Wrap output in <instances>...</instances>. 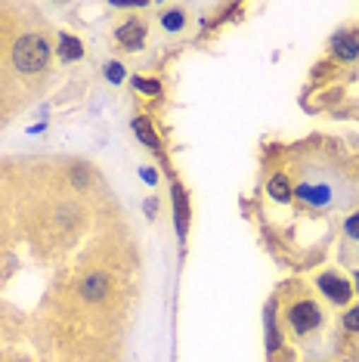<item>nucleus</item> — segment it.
<instances>
[{
    "label": "nucleus",
    "instance_id": "3",
    "mask_svg": "<svg viewBox=\"0 0 359 362\" xmlns=\"http://www.w3.org/2000/svg\"><path fill=\"white\" fill-rule=\"evenodd\" d=\"M285 322L291 325V332L298 337H307L322 325V310L313 298H295L285 307Z\"/></svg>",
    "mask_w": 359,
    "mask_h": 362
},
{
    "label": "nucleus",
    "instance_id": "6",
    "mask_svg": "<svg viewBox=\"0 0 359 362\" xmlns=\"http://www.w3.org/2000/svg\"><path fill=\"white\" fill-rule=\"evenodd\" d=\"M174 217H177V233L183 238L186 229H189V199H186V189L180 183L174 186Z\"/></svg>",
    "mask_w": 359,
    "mask_h": 362
},
{
    "label": "nucleus",
    "instance_id": "8",
    "mask_svg": "<svg viewBox=\"0 0 359 362\" xmlns=\"http://www.w3.org/2000/svg\"><path fill=\"white\" fill-rule=\"evenodd\" d=\"M331 53L338 56V59H356L359 56V37L356 35H338L331 40Z\"/></svg>",
    "mask_w": 359,
    "mask_h": 362
},
{
    "label": "nucleus",
    "instance_id": "14",
    "mask_svg": "<svg viewBox=\"0 0 359 362\" xmlns=\"http://www.w3.org/2000/svg\"><path fill=\"white\" fill-rule=\"evenodd\" d=\"M344 328L347 332H359V303L344 313Z\"/></svg>",
    "mask_w": 359,
    "mask_h": 362
},
{
    "label": "nucleus",
    "instance_id": "13",
    "mask_svg": "<svg viewBox=\"0 0 359 362\" xmlns=\"http://www.w3.org/2000/svg\"><path fill=\"white\" fill-rule=\"evenodd\" d=\"M134 87H136V90H143V93H149V96H158V93H161V84H158V81L134 78Z\"/></svg>",
    "mask_w": 359,
    "mask_h": 362
},
{
    "label": "nucleus",
    "instance_id": "20",
    "mask_svg": "<svg viewBox=\"0 0 359 362\" xmlns=\"http://www.w3.org/2000/svg\"><path fill=\"white\" fill-rule=\"evenodd\" d=\"M0 202H4V195H0Z\"/></svg>",
    "mask_w": 359,
    "mask_h": 362
},
{
    "label": "nucleus",
    "instance_id": "4",
    "mask_svg": "<svg viewBox=\"0 0 359 362\" xmlns=\"http://www.w3.org/2000/svg\"><path fill=\"white\" fill-rule=\"evenodd\" d=\"M115 40L124 47V50H143V44H146V19L130 16L127 22H121V25L115 28Z\"/></svg>",
    "mask_w": 359,
    "mask_h": 362
},
{
    "label": "nucleus",
    "instance_id": "1",
    "mask_svg": "<svg viewBox=\"0 0 359 362\" xmlns=\"http://www.w3.org/2000/svg\"><path fill=\"white\" fill-rule=\"evenodd\" d=\"M127 269L112 248H100L69 273L59 294V313L71 319H115L127 303Z\"/></svg>",
    "mask_w": 359,
    "mask_h": 362
},
{
    "label": "nucleus",
    "instance_id": "7",
    "mask_svg": "<svg viewBox=\"0 0 359 362\" xmlns=\"http://www.w3.org/2000/svg\"><path fill=\"white\" fill-rule=\"evenodd\" d=\"M134 134L140 136V143L146 146V149L161 152V139H158V134H155V127H152V121L146 118V115H136V118H134Z\"/></svg>",
    "mask_w": 359,
    "mask_h": 362
},
{
    "label": "nucleus",
    "instance_id": "19",
    "mask_svg": "<svg viewBox=\"0 0 359 362\" xmlns=\"http://www.w3.org/2000/svg\"><path fill=\"white\" fill-rule=\"evenodd\" d=\"M356 294H359V269H356Z\"/></svg>",
    "mask_w": 359,
    "mask_h": 362
},
{
    "label": "nucleus",
    "instance_id": "15",
    "mask_svg": "<svg viewBox=\"0 0 359 362\" xmlns=\"http://www.w3.org/2000/svg\"><path fill=\"white\" fill-rule=\"evenodd\" d=\"M344 233L350 238H359V214H350V217L344 220Z\"/></svg>",
    "mask_w": 359,
    "mask_h": 362
},
{
    "label": "nucleus",
    "instance_id": "18",
    "mask_svg": "<svg viewBox=\"0 0 359 362\" xmlns=\"http://www.w3.org/2000/svg\"><path fill=\"white\" fill-rule=\"evenodd\" d=\"M143 177H146V180H149V183H155V180H158V177H155V174H152V168H143Z\"/></svg>",
    "mask_w": 359,
    "mask_h": 362
},
{
    "label": "nucleus",
    "instance_id": "2",
    "mask_svg": "<svg viewBox=\"0 0 359 362\" xmlns=\"http://www.w3.org/2000/svg\"><path fill=\"white\" fill-rule=\"evenodd\" d=\"M50 40H47L40 31H25V35L13 37L10 44V65L19 78H37L47 71L50 65Z\"/></svg>",
    "mask_w": 359,
    "mask_h": 362
},
{
    "label": "nucleus",
    "instance_id": "11",
    "mask_svg": "<svg viewBox=\"0 0 359 362\" xmlns=\"http://www.w3.org/2000/svg\"><path fill=\"white\" fill-rule=\"evenodd\" d=\"M161 28L165 31H183L186 28V10H167L165 16H161Z\"/></svg>",
    "mask_w": 359,
    "mask_h": 362
},
{
    "label": "nucleus",
    "instance_id": "5",
    "mask_svg": "<svg viewBox=\"0 0 359 362\" xmlns=\"http://www.w3.org/2000/svg\"><path fill=\"white\" fill-rule=\"evenodd\" d=\"M316 282H319L325 298H329L331 303H338V307H347L350 298H353V288H350V282H347V279H341L338 273H322Z\"/></svg>",
    "mask_w": 359,
    "mask_h": 362
},
{
    "label": "nucleus",
    "instance_id": "12",
    "mask_svg": "<svg viewBox=\"0 0 359 362\" xmlns=\"http://www.w3.org/2000/svg\"><path fill=\"white\" fill-rule=\"evenodd\" d=\"M266 192L273 195L276 202H288V199H291V186H288V180H285V177H279V174H276L273 180H269Z\"/></svg>",
    "mask_w": 359,
    "mask_h": 362
},
{
    "label": "nucleus",
    "instance_id": "17",
    "mask_svg": "<svg viewBox=\"0 0 359 362\" xmlns=\"http://www.w3.org/2000/svg\"><path fill=\"white\" fill-rule=\"evenodd\" d=\"M146 214H149V217H155V214H158V202H146Z\"/></svg>",
    "mask_w": 359,
    "mask_h": 362
},
{
    "label": "nucleus",
    "instance_id": "9",
    "mask_svg": "<svg viewBox=\"0 0 359 362\" xmlns=\"http://www.w3.org/2000/svg\"><path fill=\"white\" fill-rule=\"evenodd\" d=\"M282 347V332L276 325V303H266V350L276 353Z\"/></svg>",
    "mask_w": 359,
    "mask_h": 362
},
{
    "label": "nucleus",
    "instance_id": "16",
    "mask_svg": "<svg viewBox=\"0 0 359 362\" xmlns=\"http://www.w3.org/2000/svg\"><path fill=\"white\" fill-rule=\"evenodd\" d=\"M105 71H109V81H115V84L124 78V69H121L118 62H109V69H105Z\"/></svg>",
    "mask_w": 359,
    "mask_h": 362
},
{
    "label": "nucleus",
    "instance_id": "10",
    "mask_svg": "<svg viewBox=\"0 0 359 362\" xmlns=\"http://www.w3.org/2000/svg\"><path fill=\"white\" fill-rule=\"evenodd\" d=\"M56 40H59V47H56V50H59V56H62L65 62L81 59V56H84V44H81L78 37H71V35H59Z\"/></svg>",
    "mask_w": 359,
    "mask_h": 362
}]
</instances>
